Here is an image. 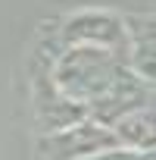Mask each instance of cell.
Returning a JSON list of instances; mask_svg holds the SVG:
<instances>
[{"instance_id":"6da1fadb","label":"cell","mask_w":156,"mask_h":160,"mask_svg":"<svg viewBox=\"0 0 156 160\" xmlns=\"http://www.w3.org/2000/svg\"><path fill=\"white\" fill-rule=\"evenodd\" d=\"M122 69H128V66L100 47H69L56 60V66L50 72V82L56 85L59 94H66L69 101L81 104L88 110L119 78Z\"/></svg>"},{"instance_id":"7a4b0ae2","label":"cell","mask_w":156,"mask_h":160,"mask_svg":"<svg viewBox=\"0 0 156 160\" xmlns=\"http://www.w3.org/2000/svg\"><path fill=\"white\" fill-rule=\"evenodd\" d=\"M66 44L75 47H100L106 53H112L116 60H122L128 66V32L122 16L106 13V10H81L66 19V25L59 28Z\"/></svg>"},{"instance_id":"3957f363","label":"cell","mask_w":156,"mask_h":160,"mask_svg":"<svg viewBox=\"0 0 156 160\" xmlns=\"http://www.w3.org/2000/svg\"><path fill=\"white\" fill-rule=\"evenodd\" d=\"M112 148H119L112 129L100 126L94 119H81L69 129H59V132H50L41 138V154L47 160H88V157L112 151Z\"/></svg>"},{"instance_id":"277c9868","label":"cell","mask_w":156,"mask_h":160,"mask_svg":"<svg viewBox=\"0 0 156 160\" xmlns=\"http://www.w3.org/2000/svg\"><path fill=\"white\" fill-rule=\"evenodd\" d=\"M150 104V82L137 78L131 69H122L119 78L88 107V119L100 122V126H112L119 116L137 110V107H147Z\"/></svg>"},{"instance_id":"5b68a950","label":"cell","mask_w":156,"mask_h":160,"mask_svg":"<svg viewBox=\"0 0 156 160\" xmlns=\"http://www.w3.org/2000/svg\"><path fill=\"white\" fill-rule=\"evenodd\" d=\"M109 129H112V135H116L119 148L153 154V141H156V129H153V104L137 107V110H131V113L119 116Z\"/></svg>"},{"instance_id":"8992f818","label":"cell","mask_w":156,"mask_h":160,"mask_svg":"<svg viewBox=\"0 0 156 160\" xmlns=\"http://www.w3.org/2000/svg\"><path fill=\"white\" fill-rule=\"evenodd\" d=\"M88 160H153V154H144V151H128V148H112V151H103V154H94Z\"/></svg>"}]
</instances>
